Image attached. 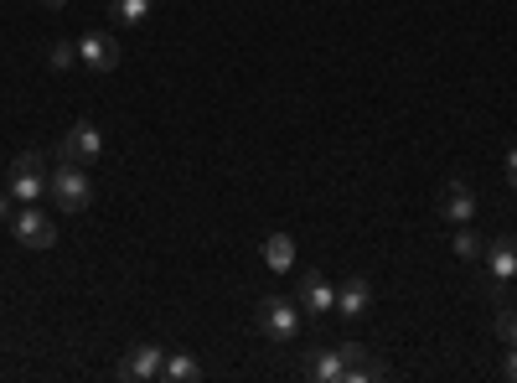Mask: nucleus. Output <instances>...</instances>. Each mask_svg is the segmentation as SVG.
Masks as SVG:
<instances>
[{"label": "nucleus", "mask_w": 517, "mask_h": 383, "mask_svg": "<svg viewBox=\"0 0 517 383\" xmlns=\"http://www.w3.org/2000/svg\"><path fill=\"white\" fill-rule=\"evenodd\" d=\"M47 197H52L63 213H83L88 202H94V182H88V171H83V166L57 161V166H52V176H47Z\"/></svg>", "instance_id": "f257e3e1"}, {"label": "nucleus", "mask_w": 517, "mask_h": 383, "mask_svg": "<svg viewBox=\"0 0 517 383\" xmlns=\"http://www.w3.org/2000/svg\"><path fill=\"white\" fill-rule=\"evenodd\" d=\"M259 332H264L269 342H295V337H300V301L264 296V301H259Z\"/></svg>", "instance_id": "f03ea898"}, {"label": "nucleus", "mask_w": 517, "mask_h": 383, "mask_svg": "<svg viewBox=\"0 0 517 383\" xmlns=\"http://www.w3.org/2000/svg\"><path fill=\"white\" fill-rule=\"evenodd\" d=\"M47 161L37 156V151H26V156H16L11 161V197L16 202H42L47 197Z\"/></svg>", "instance_id": "7ed1b4c3"}, {"label": "nucleus", "mask_w": 517, "mask_h": 383, "mask_svg": "<svg viewBox=\"0 0 517 383\" xmlns=\"http://www.w3.org/2000/svg\"><path fill=\"white\" fill-rule=\"evenodd\" d=\"M99 151H104V135H99V125H88V120H78L63 140H57V161H73V166L99 161Z\"/></svg>", "instance_id": "20e7f679"}, {"label": "nucleus", "mask_w": 517, "mask_h": 383, "mask_svg": "<svg viewBox=\"0 0 517 383\" xmlns=\"http://www.w3.org/2000/svg\"><path fill=\"white\" fill-rule=\"evenodd\" d=\"M161 368H166V347L140 342V347L125 352V363H119V378H125V383H156Z\"/></svg>", "instance_id": "39448f33"}, {"label": "nucleus", "mask_w": 517, "mask_h": 383, "mask_svg": "<svg viewBox=\"0 0 517 383\" xmlns=\"http://www.w3.org/2000/svg\"><path fill=\"white\" fill-rule=\"evenodd\" d=\"M11 223H16V239H21L26 249H52V244H57V223L37 208V202H26Z\"/></svg>", "instance_id": "423d86ee"}, {"label": "nucleus", "mask_w": 517, "mask_h": 383, "mask_svg": "<svg viewBox=\"0 0 517 383\" xmlns=\"http://www.w3.org/2000/svg\"><path fill=\"white\" fill-rule=\"evenodd\" d=\"M78 63L94 73H114L119 68V42L109 32H83L78 37Z\"/></svg>", "instance_id": "0eeeda50"}, {"label": "nucleus", "mask_w": 517, "mask_h": 383, "mask_svg": "<svg viewBox=\"0 0 517 383\" xmlns=\"http://www.w3.org/2000/svg\"><path fill=\"white\" fill-rule=\"evenodd\" d=\"M295 301L306 306L311 316H326V311H337V285H331L321 270H306V275H300V290H295Z\"/></svg>", "instance_id": "6e6552de"}, {"label": "nucleus", "mask_w": 517, "mask_h": 383, "mask_svg": "<svg viewBox=\"0 0 517 383\" xmlns=\"http://www.w3.org/2000/svg\"><path fill=\"white\" fill-rule=\"evenodd\" d=\"M440 218H445V223H455V228L476 218V192L461 182V176H450V182H445V197H440Z\"/></svg>", "instance_id": "1a4fd4ad"}, {"label": "nucleus", "mask_w": 517, "mask_h": 383, "mask_svg": "<svg viewBox=\"0 0 517 383\" xmlns=\"http://www.w3.org/2000/svg\"><path fill=\"white\" fill-rule=\"evenodd\" d=\"M481 259H486V270H492V280H502V285L517 280V239L512 233H497V239L481 249Z\"/></svg>", "instance_id": "9d476101"}, {"label": "nucleus", "mask_w": 517, "mask_h": 383, "mask_svg": "<svg viewBox=\"0 0 517 383\" xmlns=\"http://www.w3.org/2000/svg\"><path fill=\"white\" fill-rule=\"evenodd\" d=\"M368 306H373V280L347 275V280L337 285V311H342V316H368Z\"/></svg>", "instance_id": "9b49d317"}, {"label": "nucleus", "mask_w": 517, "mask_h": 383, "mask_svg": "<svg viewBox=\"0 0 517 383\" xmlns=\"http://www.w3.org/2000/svg\"><path fill=\"white\" fill-rule=\"evenodd\" d=\"M306 378H316V383H347V358H342V347H321L316 358L306 363Z\"/></svg>", "instance_id": "f8f14e48"}, {"label": "nucleus", "mask_w": 517, "mask_h": 383, "mask_svg": "<svg viewBox=\"0 0 517 383\" xmlns=\"http://www.w3.org/2000/svg\"><path fill=\"white\" fill-rule=\"evenodd\" d=\"M264 270H275V275L295 270V239H290V233H269V239H264Z\"/></svg>", "instance_id": "ddd939ff"}, {"label": "nucleus", "mask_w": 517, "mask_h": 383, "mask_svg": "<svg viewBox=\"0 0 517 383\" xmlns=\"http://www.w3.org/2000/svg\"><path fill=\"white\" fill-rule=\"evenodd\" d=\"M161 378H166V383H197V378H202V363L192 358V352H166Z\"/></svg>", "instance_id": "4468645a"}, {"label": "nucleus", "mask_w": 517, "mask_h": 383, "mask_svg": "<svg viewBox=\"0 0 517 383\" xmlns=\"http://www.w3.org/2000/svg\"><path fill=\"white\" fill-rule=\"evenodd\" d=\"M150 16V0H114V21L119 26H140Z\"/></svg>", "instance_id": "2eb2a0df"}, {"label": "nucleus", "mask_w": 517, "mask_h": 383, "mask_svg": "<svg viewBox=\"0 0 517 383\" xmlns=\"http://www.w3.org/2000/svg\"><path fill=\"white\" fill-rule=\"evenodd\" d=\"M450 244H455V254H461L466 264H471V259H481V249H486V244L476 239V233H471V223H461V228H455V239H450Z\"/></svg>", "instance_id": "dca6fc26"}, {"label": "nucleus", "mask_w": 517, "mask_h": 383, "mask_svg": "<svg viewBox=\"0 0 517 383\" xmlns=\"http://www.w3.org/2000/svg\"><path fill=\"white\" fill-rule=\"evenodd\" d=\"M378 378H388V363H378V358H362V363L347 373V383H378Z\"/></svg>", "instance_id": "f3484780"}, {"label": "nucleus", "mask_w": 517, "mask_h": 383, "mask_svg": "<svg viewBox=\"0 0 517 383\" xmlns=\"http://www.w3.org/2000/svg\"><path fill=\"white\" fill-rule=\"evenodd\" d=\"M47 63L63 73V68H73L78 63V42H52V52H47Z\"/></svg>", "instance_id": "a211bd4d"}, {"label": "nucleus", "mask_w": 517, "mask_h": 383, "mask_svg": "<svg viewBox=\"0 0 517 383\" xmlns=\"http://www.w3.org/2000/svg\"><path fill=\"white\" fill-rule=\"evenodd\" d=\"M497 337H502L507 347H517V311H502V316H497Z\"/></svg>", "instance_id": "6ab92c4d"}, {"label": "nucleus", "mask_w": 517, "mask_h": 383, "mask_svg": "<svg viewBox=\"0 0 517 383\" xmlns=\"http://www.w3.org/2000/svg\"><path fill=\"white\" fill-rule=\"evenodd\" d=\"M502 171H507V187L517 192V145H512V151H507V161H502Z\"/></svg>", "instance_id": "aec40b11"}, {"label": "nucleus", "mask_w": 517, "mask_h": 383, "mask_svg": "<svg viewBox=\"0 0 517 383\" xmlns=\"http://www.w3.org/2000/svg\"><path fill=\"white\" fill-rule=\"evenodd\" d=\"M502 373H507V378L517 383V347H507V363H502Z\"/></svg>", "instance_id": "412c9836"}, {"label": "nucleus", "mask_w": 517, "mask_h": 383, "mask_svg": "<svg viewBox=\"0 0 517 383\" xmlns=\"http://www.w3.org/2000/svg\"><path fill=\"white\" fill-rule=\"evenodd\" d=\"M11 202H16L11 192H0V223H11Z\"/></svg>", "instance_id": "4be33fe9"}, {"label": "nucleus", "mask_w": 517, "mask_h": 383, "mask_svg": "<svg viewBox=\"0 0 517 383\" xmlns=\"http://www.w3.org/2000/svg\"><path fill=\"white\" fill-rule=\"evenodd\" d=\"M42 6H47V11H63V6H68V0H42Z\"/></svg>", "instance_id": "5701e85b"}]
</instances>
